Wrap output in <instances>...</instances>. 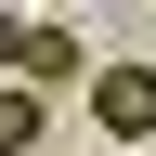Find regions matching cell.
Segmentation results:
<instances>
[{"instance_id": "6da1fadb", "label": "cell", "mask_w": 156, "mask_h": 156, "mask_svg": "<svg viewBox=\"0 0 156 156\" xmlns=\"http://www.w3.org/2000/svg\"><path fill=\"white\" fill-rule=\"evenodd\" d=\"M91 117H104L117 143H143L156 130V65H91Z\"/></svg>"}, {"instance_id": "7a4b0ae2", "label": "cell", "mask_w": 156, "mask_h": 156, "mask_svg": "<svg viewBox=\"0 0 156 156\" xmlns=\"http://www.w3.org/2000/svg\"><path fill=\"white\" fill-rule=\"evenodd\" d=\"M26 78H39V91H91V52H78L65 13H39V26H26Z\"/></svg>"}, {"instance_id": "277c9868", "label": "cell", "mask_w": 156, "mask_h": 156, "mask_svg": "<svg viewBox=\"0 0 156 156\" xmlns=\"http://www.w3.org/2000/svg\"><path fill=\"white\" fill-rule=\"evenodd\" d=\"M26 26H39V13H13V0H0V78H26Z\"/></svg>"}, {"instance_id": "3957f363", "label": "cell", "mask_w": 156, "mask_h": 156, "mask_svg": "<svg viewBox=\"0 0 156 156\" xmlns=\"http://www.w3.org/2000/svg\"><path fill=\"white\" fill-rule=\"evenodd\" d=\"M39 130H52V91L13 78V91H0V156H39Z\"/></svg>"}, {"instance_id": "5b68a950", "label": "cell", "mask_w": 156, "mask_h": 156, "mask_svg": "<svg viewBox=\"0 0 156 156\" xmlns=\"http://www.w3.org/2000/svg\"><path fill=\"white\" fill-rule=\"evenodd\" d=\"M39 13H65V0H39Z\"/></svg>"}]
</instances>
